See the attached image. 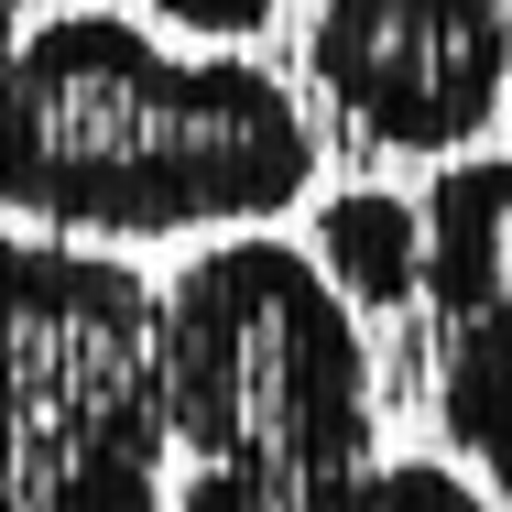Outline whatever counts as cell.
<instances>
[{
	"mask_svg": "<svg viewBox=\"0 0 512 512\" xmlns=\"http://www.w3.org/2000/svg\"><path fill=\"white\" fill-rule=\"evenodd\" d=\"M316 186V131L251 55H175L131 11H55L0 66V218L55 240L273 229Z\"/></svg>",
	"mask_w": 512,
	"mask_h": 512,
	"instance_id": "1",
	"label": "cell"
},
{
	"mask_svg": "<svg viewBox=\"0 0 512 512\" xmlns=\"http://www.w3.org/2000/svg\"><path fill=\"white\" fill-rule=\"evenodd\" d=\"M164 436L229 480H338L371 458V338L316 251L240 229L153 284Z\"/></svg>",
	"mask_w": 512,
	"mask_h": 512,
	"instance_id": "2",
	"label": "cell"
},
{
	"mask_svg": "<svg viewBox=\"0 0 512 512\" xmlns=\"http://www.w3.org/2000/svg\"><path fill=\"white\" fill-rule=\"evenodd\" d=\"M153 284L109 251L0 240V512H164Z\"/></svg>",
	"mask_w": 512,
	"mask_h": 512,
	"instance_id": "3",
	"label": "cell"
},
{
	"mask_svg": "<svg viewBox=\"0 0 512 512\" xmlns=\"http://www.w3.org/2000/svg\"><path fill=\"white\" fill-rule=\"evenodd\" d=\"M306 77L371 153H469L512 99V0H316Z\"/></svg>",
	"mask_w": 512,
	"mask_h": 512,
	"instance_id": "4",
	"label": "cell"
},
{
	"mask_svg": "<svg viewBox=\"0 0 512 512\" xmlns=\"http://www.w3.org/2000/svg\"><path fill=\"white\" fill-rule=\"evenodd\" d=\"M425 393L436 436L512 491V153L447 164L425 186Z\"/></svg>",
	"mask_w": 512,
	"mask_h": 512,
	"instance_id": "5",
	"label": "cell"
},
{
	"mask_svg": "<svg viewBox=\"0 0 512 512\" xmlns=\"http://www.w3.org/2000/svg\"><path fill=\"white\" fill-rule=\"evenodd\" d=\"M164 512H502L480 480H458L447 458H360L338 480H229L186 469Z\"/></svg>",
	"mask_w": 512,
	"mask_h": 512,
	"instance_id": "6",
	"label": "cell"
},
{
	"mask_svg": "<svg viewBox=\"0 0 512 512\" xmlns=\"http://www.w3.org/2000/svg\"><path fill=\"white\" fill-rule=\"evenodd\" d=\"M316 273L349 295V316H393L425 295V207L393 186H338L316 197Z\"/></svg>",
	"mask_w": 512,
	"mask_h": 512,
	"instance_id": "7",
	"label": "cell"
},
{
	"mask_svg": "<svg viewBox=\"0 0 512 512\" xmlns=\"http://www.w3.org/2000/svg\"><path fill=\"white\" fill-rule=\"evenodd\" d=\"M153 11H164L175 33H207V44L229 55V44H251V33H262V22L284 11V0H153Z\"/></svg>",
	"mask_w": 512,
	"mask_h": 512,
	"instance_id": "8",
	"label": "cell"
},
{
	"mask_svg": "<svg viewBox=\"0 0 512 512\" xmlns=\"http://www.w3.org/2000/svg\"><path fill=\"white\" fill-rule=\"evenodd\" d=\"M11 44H22V33H11V11H0V66H11Z\"/></svg>",
	"mask_w": 512,
	"mask_h": 512,
	"instance_id": "9",
	"label": "cell"
}]
</instances>
